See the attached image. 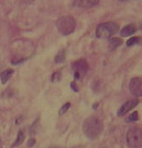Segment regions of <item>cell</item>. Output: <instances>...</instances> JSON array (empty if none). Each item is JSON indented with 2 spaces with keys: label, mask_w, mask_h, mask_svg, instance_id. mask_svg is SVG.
Masks as SVG:
<instances>
[{
  "label": "cell",
  "mask_w": 142,
  "mask_h": 148,
  "mask_svg": "<svg viewBox=\"0 0 142 148\" xmlns=\"http://www.w3.org/2000/svg\"><path fill=\"white\" fill-rule=\"evenodd\" d=\"M82 129L88 139L95 140L101 134L104 129V124L99 117L97 116H91L84 121Z\"/></svg>",
  "instance_id": "cell-1"
},
{
  "label": "cell",
  "mask_w": 142,
  "mask_h": 148,
  "mask_svg": "<svg viewBox=\"0 0 142 148\" xmlns=\"http://www.w3.org/2000/svg\"><path fill=\"white\" fill-rule=\"evenodd\" d=\"M56 27L60 34L67 36L75 32L76 27V21L73 16H62L56 22Z\"/></svg>",
  "instance_id": "cell-2"
},
{
  "label": "cell",
  "mask_w": 142,
  "mask_h": 148,
  "mask_svg": "<svg viewBox=\"0 0 142 148\" xmlns=\"http://www.w3.org/2000/svg\"><path fill=\"white\" fill-rule=\"evenodd\" d=\"M120 30L119 25L115 21L103 22L96 27V36L98 38L106 39L113 36Z\"/></svg>",
  "instance_id": "cell-3"
},
{
  "label": "cell",
  "mask_w": 142,
  "mask_h": 148,
  "mask_svg": "<svg viewBox=\"0 0 142 148\" xmlns=\"http://www.w3.org/2000/svg\"><path fill=\"white\" fill-rule=\"evenodd\" d=\"M127 145L129 148H140L142 145L141 129L138 127H130L126 135Z\"/></svg>",
  "instance_id": "cell-4"
},
{
  "label": "cell",
  "mask_w": 142,
  "mask_h": 148,
  "mask_svg": "<svg viewBox=\"0 0 142 148\" xmlns=\"http://www.w3.org/2000/svg\"><path fill=\"white\" fill-rule=\"evenodd\" d=\"M88 69H89L88 63L83 58L75 61L72 64V70L74 72V78L75 80L82 79L88 72Z\"/></svg>",
  "instance_id": "cell-5"
},
{
  "label": "cell",
  "mask_w": 142,
  "mask_h": 148,
  "mask_svg": "<svg viewBox=\"0 0 142 148\" xmlns=\"http://www.w3.org/2000/svg\"><path fill=\"white\" fill-rule=\"evenodd\" d=\"M129 90L136 97L142 96V80L141 77H134L129 82Z\"/></svg>",
  "instance_id": "cell-6"
},
{
  "label": "cell",
  "mask_w": 142,
  "mask_h": 148,
  "mask_svg": "<svg viewBox=\"0 0 142 148\" xmlns=\"http://www.w3.org/2000/svg\"><path fill=\"white\" fill-rule=\"evenodd\" d=\"M139 104V100L138 99H130L127 102H125L122 105L120 109L117 111V116H122L124 115H126L128 111H130L131 110H133L134 107L138 106Z\"/></svg>",
  "instance_id": "cell-7"
},
{
  "label": "cell",
  "mask_w": 142,
  "mask_h": 148,
  "mask_svg": "<svg viewBox=\"0 0 142 148\" xmlns=\"http://www.w3.org/2000/svg\"><path fill=\"white\" fill-rule=\"evenodd\" d=\"M99 0H74L73 6L78 9H91L98 5Z\"/></svg>",
  "instance_id": "cell-8"
},
{
  "label": "cell",
  "mask_w": 142,
  "mask_h": 148,
  "mask_svg": "<svg viewBox=\"0 0 142 148\" xmlns=\"http://www.w3.org/2000/svg\"><path fill=\"white\" fill-rule=\"evenodd\" d=\"M136 31H137V27L134 24H128V25H126L125 27H123L121 29L120 34L122 37H128V36L134 34Z\"/></svg>",
  "instance_id": "cell-9"
},
{
  "label": "cell",
  "mask_w": 142,
  "mask_h": 148,
  "mask_svg": "<svg viewBox=\"0 0 142 148\" xmlns=\"http://www.w3.org/2000/svg\"><path fill=\"white\" fill-rule=\"evenodd\" d=\"M13 74H14L13 69H6L5 71L2 72V74L0 75V79H1L2 84H6L8 82V81L10 79V77L13 75Z\"/></svg>",
  "instance_id": "cell-10"
},
{
  "label": "cell",
  "mask_w": 142,
  "mask_h": 148,
  "mask_svg": "<svg viewBox=\"0 0 142 148\" xmlns=\"http://www.w3.org/2000/svg\"><path fill=\"white\" fill-rule=\"evenodd\" d=\"M123 43V40L120 38H111L109 40V50L110 51H113L115 49H117V47H119L120 45H122Z\"/></svg>",
  "instance_id": "cell-11"
},
{
  "label": "cell",
  "mask_w": 142,
  "mask_h": 148,
  "mask_svg": "<svg viewBox=\"0 0 142 148\" xmlns=\"http://www.w3.org/2000/svg\"><path fill=\"white\" fill-rule=\"evenodd\" d=\"M24 140H25V134H24V133H23V131H22V130H20V131L18 132V134H17V138H16V140L15 143L12 145V147H11L12 148L17 147L21 146V145L23 143Z\"/></svg>",
  "instance_id": "cell-12"
},
{
  "label": "cell",
  "mask_w": 142,
  "mask_h": 148,
  "mask_svg": "<svg viewBox=\"0 0 142 148\" xmlns=\"http://www.w3.org/2000/svg\"><path fill=\"white\" fill-rule=\"evenodd\" d=\"M140 43H141V38L139 36H136V37H132L129 40H128L126 44H127V46H133Z\"/></svg>",
  "instance_id": "cell-13"
},
{
  "label": "cell",
  "mask_w": 142,
  "mask_h": 148,
  "mask_svg": "<svg viewBox=\"0 0 142 148\" xmlns=\"http://www.w3.org/2000/svg\"><path fill=\"white\" fill-rule=\"evenodd\" d=\"M65 60V51L62 50L58 53V55L55 57V62L57 64H62Z\"/></svg>",
  "instance_id": "cell-14"
},
{
  "label": "cell",
  "mask_w": 142,
  "mask_h": 148,
  "mask_svg": "<svg viewBox=\"0 0 142 148\" xmlns=\"http://www.w3.org/2000/svg\"><path fill=\"white\" fill-rule=\"evenodd\" d=\"M139 119V114H138V111H134V113H132L126 120L127 123H134V122H136L137 120Z\"/></svg>",
  "instance_id": "cell-15"
},
{
  "label": "cell",
  "mask_w": 142,
  "mask_h": 148,
  "mask_svg": "<svg viewBox=\"0 0 142 148\" xmlns=\"http://www.w3.org/2000/svg\"><path fill=\"white\" fill-rule=\"evenodd\" d=\"M70 106H71V104H70L69 102H68V103L64 104V105H63V106L61 107V109L59 110V111H58V114L61 116V115H63L64 113H66V112L68 111V110L69 109Z\"/></svg>",
  "instance_id": "cell-16"
},
{
  "label": "cell",
  "mask_w": 142,
  "mask_h": 148,
  "mask_svg": "<svg viewBox=\"0 0 142 148\" xmlns=\"http://www.w3.org/2000/svg\"><path fill=\"white\" fill-rule=\"evenodd\" d=\"M61 80V73L60 72H55L51 75V82H58Z\"/></svg>",
  "instance_id": "cell-17"
},
{
  "label": "cell",
  "mask_w": 142,
  "mask_h": 148,
  "mask_svg": "<svg viewBox=\"0 0 142 148\" xmlns=\"http://www.w3.org/2000/svg\"><path fill=\"white\" fill-rule=\"evenodd\" d=\"M34 144H35V139L33 138V139H29V140L27 143V147H32L34 146Z\"/></svg>",
  "instance_id": "cell-18"
},
{
  "label": "cell",
  "mask_w": 142,
  "mask_h": 148,
  "mask_svg": "<svg viewBox=\"0 0 142 148\" xmlns=\"http://www.w3.org/2000/svg\"><path fill=\"white\" fill-rule=\"evenodd\" d=\"M70 86H71V88H72L75 92H78V90H79V89H78V86H77V85L75 84V82H71V83H70Z\"/></svg>",
  "instance_id": "cell-19"
},
{
  "label": "cell",
  "mask_w": 142,
  "mask_h": 148,
  "mask_svg": "<svg viewBox=\"0 0 142 148\" xmlns=\"http://www.w3.org/2000/svg\"><path fill=\"white\" fill-rule=\"evenodd\" d=\"M0 146H1V140H0Z\"/></svg>",
  "instance_id": "cell-20"
},
{
  "label": "cell",
  "mask_w": 142,
  "mask_h": 148,
  "mask_svg": "<svg viewBox=\"0 0 142 148\" xmlns=\"http://www.w3.org/2000/svg\"><path fill=\"white\" fill-rule=\"evenodd\" d=\"M49 148H56V147H49Z\"/></svg>",
  "instance_id": "cell-21"
},
{
  "label": "cell",
  "mask_w": 142,
  "mask_h": 148,
  "mask_svg": "<svg viewBox=\"0 0 142 148\" xmlns=\"http://www.w3.org/2000/svg\"><path fill=\"white\" fill-rule=\"evenodd\" d=\"M0 148H1V147H0Z\"/></svg>",
  "instance_id": "cell-22"
}]
</instances>
